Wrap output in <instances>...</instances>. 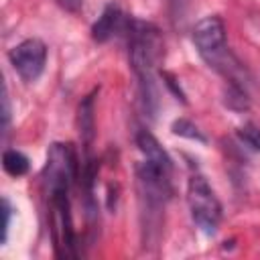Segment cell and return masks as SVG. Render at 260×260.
<instances>
[{"label": "cell", "instance_id": "obj_1", "mask_svg": "<svg viewBox=\"0 0 260 260\" xmlns=\"http://www.w3.org/2000/svg\"><path fill=\"white\" fill-rule=\"evenodd\" d=\"M165 43L160 30L152 22L134 20L128 22V57L132 71L138 79L140 95L144 108L154 116L158 106V89H156V67L162 61Z\"/></svg>", "mask_w": 260, "mask_h": 260}, {"label": "cell", "instance_id": "obj_2", "mask_svg": "<svg viewBox=\"0 0 260 260\" xmlns=\"http://www.w3.org/2000/svg\"><path fill=\"white\" fill-rule=\"evenodd\" d=\"M193 45L199 57L215 71L225 75L228 81H242V67L238 59L230 53L225 43V24L219 16H205L193 26Z\"/></svg>", "mask_w": 260, "mask_h": 260}, {"label": "cell", "instance_id": "obj_3", "mask_svg": "<svg viewBox=\"0 0 260 260\" xmlns=\"http://www.w3.org/2000/svg\"><path fill=\"white\" fill-rule=\"evenodd\" d=\"M49 195V221H51V238L55 246V254L59 258H75V230L71 219V205H69V189L59 187L47 191Z\"/></svg>", "mask_w": 260, "mask_h": 260}, {"label": "cell", "instance_id": "obj_4", "mask_svg": "<svg viewBox=\"0 0 260 260\" xmlns=\"http://www.w3.org/2000/svg\"><path fill=\"white\" fill-rule=\"evenodd\" d=\"M187 203L193 221L205 234H215L221 219V203L207 179L199 173L191 175L187 181Z\"/></svg>", "mask_w": 260, "mask_h": 260}, {"label": "cell", "instance_id": "obj_5", "mask_svg": "<svg viewBox=\"0 0 260 260\" xmlns=\"http://www.w3.org/2000/svg\"><path fill=\"white\" fill-rule=\"evenodd\" d=\"M77 175V160L73 154V148L69 144H51L47 152V165L43 171V181L47 185V191L65 187L69 189L73 179Z\"/></svg>", "mask_w": 260, "mask_h": 260}, {"label": "cell", "instance_id": "obj_6", "mask_svg": "<svg viewBox=\"0 0 260 260\" xmlns=\"http://www.w3.org/2000/svg\"><path fill=\"white\" fill-rule=\"evenodd\" d=\"M10 65L20 75L22 81L32 83L41 77L45 65H47V45L41 39H26L18 43L8 53Z\"/></svg>", "mask_w": 260, "mask_h": 260}, {"label": "cell", "instance_id": "obj_7", "mask_svg": "<svg viewBox=\"0 0 260 260\" xmlns=\"http://www.w3.org/2000/svg\"><path fill=\"white\" fill-rule=\"evenodd\" d=\"M136 146H138L140 152L144 154V160H148L150 165H154V167H158L160 171H165V173L171 175L173 162H171L169 154L165 152V148L158 144V140H156L150 132L140 130V132L136 134Z\"/></svg>", "mask_w": 260, "mask_h": 260}, {"label": "cell", "instance_id": "obj_8", "mask_svg": "<svg viewBox=\"0 0 260 260\" xmlns=\"http://www.w3.org/2000/svg\"><path fill=\"white\" fill-rule=\"evenodd\" d=\"M122 24V12L116 4H108L102 12V16L98 18V22L91 26V37L98 41V43H106L114 30H118Z\"/></svg>", "mask_w": 260, "mask_h": 260}, {"label": "cell", "instance_id": "obj_9", "mask_svg": "<svg viewBox=\"0 0 260 260\" xmlns=\"http://www.w3.org/2000/svg\"><path fill=\"white\" fill-rule=\"evenodd\" d=\"M79 134L81 140L85 144V148H89L91 138H93V95H87L81 104H79Z\"/></svg>", "mask_w": 260, "mask_h": 260}, {"label": "cell", "instance_id": "obj_10", "mask_svg": "<svg viewBox=\"0 0 260 260\" xmlns=\"http://www.w3.org/2000/svg\"><path fill=\"white\" fill-rule=\"evenodd\" d=\"M223 104H225L230 110H236V112L248 110V108H250V98H248V91H246L244 83L228 81V89H225V95H223Z\"/></svg>", "mask_w": 260, "mask_h": 260}, {"label": "cell", "instance_id": "obj_11", "mask_svg": "<svg viewBox=\"0 0 260 260\" xmlns=\"http://www.w3.org/2000/svg\"><path fill=\"white\" fill-rule=\"evenodd\" d=\"M2 167L8 175L22 177V175L28 173V158L16 148H6L4 154H2Z\"/></svg>", "mask_w": 260, "mask_h": 260}, {"label": "cell", "instance_id": "obj_12", "mask_svg": "<svg viewBox=\"0 0 260 260\" xmlns=\"http://www.w3.org/2000/svg\"><path fill=\"white\" fill-rule=\"evenodd\" d=\"M171 130H173L175 134H179V136L189 138V140L205 142V136H203V134L199 132V128H197L191 120H187V118H179V120H175V122H173V126H171Z\"/></svg>", "mask_w": 260, "mask_h": 260}, {"label": "cell", "instance_id": "obj_13", "mask_svg": "<svg viewBox=\"0 0 260 260\" xmlns=\"http://www.w3.org/2000/svg\"><path fill=\"white\" fill-rule=\"evenodd\" d=\"M238 136L254 150H260V128L256 124H244L238 130Z\"/></svg>", "mask_w": 260, "mask_h": 260}, {"label": "cell", "instance_id": "obj_14", "mask_svg": "<svg viewBox=\"0 0 260 260\" xmlns=\"http://www.w3.org/2000/svg\"><path fill=\"white\" fill-rule=\"evenodd\" d=\"M187 4H189V0H169L171 18H173V22H175V24H177L179 20H183L185 10H187Z\"/></svg>", "mask_w": 260, "mask_h": 260}, {"label": "cell", "instance_id": "obj_15", "mask_svg": "<svg viewBox=\"0 0 260 260\" xmlns=\"http://www.w3.org/2000/svg\"><path fill=\"white\" fill-rule=\"evenodd\" d=\"M2 215H4V221H2V244L6 242L8 238V228H10V215H12V207L8 203V199L4 197L2 199Z\"/></svg>", "mask_w": 260, "mask_h": 260}, {"label": "cell", "instance_id": "obj_16", "mask_svg": "<svg viewBox=\"0 0 260 260\" xmlns=\"http://www.w3.org/2000/svg\"><path fill=\"white\" fill-rule=\"evenodd\" d=\"M8 122H10V102H8V91L6 85L2 89V130H8Z\"/></svg>", "mask_w": 260, "mask_h": 260}, {"label": "cell", "instance_id": "obj_17", "mask_svg": "<svg viewBox=\"0 0 260 260\" xmlns=\"http://www.w3.org/2000/svg\"><path fill=\"white\" fill-rule=\"evenodd\" d=\"M59 6H63L65 10H71V12H75V10H79L81 8V2L83 0H55Z\"/></svg>", "mask_w": 260, "mask_h": 260}]
</instances>
